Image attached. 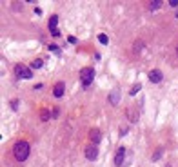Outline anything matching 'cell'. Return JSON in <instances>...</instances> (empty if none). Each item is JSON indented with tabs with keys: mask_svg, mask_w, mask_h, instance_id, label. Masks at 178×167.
I'll return each mask as SVG.
<instances>
[{
	"mask_svg": "<svg viewBox=\"0 0 178 167\" xmlns=\"http://www.w3.org/2000/svg\"><path fill=\"white\" fill-rule=\"evenodd\" d=\"M98 42H100V44H107V42H109V38H107V35H98Z\"/></svg>",
	"mask_w": 178,
	"mask_h": 167,
	"instance_id": "2e32d148",
	"label": "cell"
},
{
	"mask_svg": "<svg viewBox=\"0 0 178 167\" xmlns=\"http://www.w3.org/2000/svg\"><path fill=\"white\" fill-rule=\"evenodd\" d=\"M97 156H98V147L95 143H91L89 147H86V158L87 160H97Z\"/></svg>",
	"mask_w": 178,
	"mask_h": 167,
	"instance_id": "277c9868",
	"label": "cell"
},
{
	"mask_svg": "<svg viewBox=\"0 0 178 167\" xmlns=\"http://www.w3.org/2000/svg\"><path fill=\"white\" fill-rule=\"evenodd\" d=\"M15 71H16V75H18L20 78H31V76H33L31 69H29V67H26L24 64H18V66L15 67Z\"/></svg>",
	"mask_w": 178,
	"mask_h": 167,
	"instance_id": "3957f363",
	"label": "cell"
},
{
	"mask_svg": "<svg viewBox=\"0 0 178 167\" xmlns=\"http://www.w3.org/2000/svg\"><path fill=\"white\" fill-rule=\"evenodd\" d=\"M176 53H178V47H176Z\"/></svg>",
	"mask_w": 178,
	"mask_h": 167,
	"instance_id": "44dd1931",
	"label": "cell"
},
{
	"mask_svg": "<svg viewBox=\"0 0 178 167\" xmlns=\"http://www.w3.org/2000/svg\"><path fill=\"white\" fill-rule=\"evenodd\" d=\"M11 107H13V109H15V111H16V109H18V102H16V100H13V102H11Z\"/></svg>",
	"mask_w": 178,
	"mask_h": 167,
	"instance_id": "ac0fdd59",
	"label": "cell"
},
{
	"mask_svg": "<svg viewBox=\"0 0 178 167\" xmlns=\"http://www.w3.org/2000/svg\"><path fill=\"white\" fill-rule=\"evenodd\" d=\"M56 24H58V16L53 15V16L49 18V31H51V35H53V36H58L60 35V31L56 29Z\"/></svg>",
	"mask_w": 178,
	"mask_h": 167,
	"instance_id": "5b68a950",
	"label": "cell"
},
{
	"mask_svg": "<svg viewBox=\"0 0 178 167\" xmlns=\"http://www.w3.org/2000/svg\"><path fill=\"white\" fill-rule=\"evenodd\" d=\"M124 156H125V149H124V147H120V149L117 151V154H114V165H122Z\"/></svg>",
	"mask_w": 178,
	"mask_h": 167,
	"instance_id": "ba28073f",
	"label": "cell"
},
{
	"mask_svg": "<svg viewBox=\"0 0 178 167\" xmlns=\"http://www.w3.org/2000/svg\"><path fill=\"white\" fill-rule=\"evenodd\" d=\"M47 47H49V49H51V51H53V53H60V51H58V47H56V46H55V44H49V46H47Z\"/></svg>",
	"mask_w": 178,
	"mask_h": 167,
	"instance_id": "e0dca14e",
	"label": "cell"
},
{
	"mask_svg": "<svg viewBox=\"0 0 178 167\" xmlns=\"http://www.w3.org/2000/svg\"><path fill=\"white\" fill-rule=\"evenodd\" d=\"M109 103H111V106H118V103H120V91L118 89H113L109 93Z\"/></svg>",
	"mask_w": 178,
	"mask_h": 167,
	"instance_id": "52a82bcc",
	"label": "cell"
},
{
	"mask_svg": "<svg viewBox=\"0 0 178 167\" xmlns=\"http://www.w3.org/2000/svg\"><path fill=\"white\" fill-rule=\"evenodd\" d=\"M93 78H95V71H93L91 67H84L80 71V80H82V86L87 87L93 84Z\"/></svg>",
	"mask_w": 178,
	"mask_h": 167,
	"instance_id": "7a4b0ae2",
	"label": "cell"
},
{
	"mask_svg": "<svg viewBox=\"0 0 178 167\" xmlns=\"http://www.w3.org/2000/svg\"><path fill=\"white\" fill-rule=\"evenodd\" d=\"M140 89H142V86H140V84H134V86L131 87V91H129V93H131V95H137V93H138Z\"/></svg>",
	"mask_w": 178,
	"mask_h": 167,
	"instance_id": "4fadbf2b",
	"label": "cell"
},
{
	"mask_svg": "<svg viewBox=\"0 0 178 167\" xmlns=\"http://www.w3.org/2000/svg\"><path fill=\"white\" fill-rule=\"evenodd\" d=\"M40 118L44 120V122H46V120H49V118H51V114H49V111H47V109H44V111L40 113Z\"/></svg>",
	"mask_w": 178,
	"mask_h": 167,
	"instance_id": "7c38bea8",
	"label": "cell"
},
{
	"mask_svg": "<svg viewBox=\"0 0 178 167\" xmlns=\"http://www.w3.org/2000/svg\"><path fill=\"white\" fill-rule=\"evenodd\" d=\"M42 64H44V62H42V58H35L33 62H31V69H40Z\"/></svg>",
	"mask_w": 178,
	"mask_h": 167,
	"instance_id": "8fae6325",
	"label": "cell"
},
{
	"mask_svg": "<svg viewBox=\"0 0 178 167\" xmlns=\"http://www.w3.org/2000/svg\"><path fill=\"white\" fill-rule=\"evenodd\" d=\"M162 6V0H153V4H151V11H154V9H158Z\"/></svg>",
	"mask_w": 178,
	"mask_h": 167,
	"instance_id": "5bb4252c",
	"label": "cell"
},
{
	"mask_svg": "<svg viewBox=\"0 0 178 167\" xmlns=\"http://www.w3.org/2000/svg\"><path fill=\"white\" fill-rule=\"evenodd\" d=\"M160 156H162V149H156V153L153 154V158H151V160H153V162H158V160H160Z\"/></svg>",
	"mask_w": 178,
	"mask_h": 167,
	"instance_id": "9a60e30c",
	"label": "cell"
},
{
	"mask_svg": "<svg viewBox=\"0 0 178 167\" xmlns=\"http://www.w3.org/2000/svg\"><path fill=\"white\" fill-rule=\"evenodd\" d=\"M13 154H15V158L18 162L27 160V156H29V143L27 142H16L15 147H13Z\"/></svg>",
	"mask_w": 178,
	"mask_h": 167,
	"instance_id": "6da1fadb",
	"label": "cell"
},
{
	"mask_svg": "<svg viewBox=\"0 0 178 167\" xmlns=\"http://www.w3.org/2000/svg\"><path fill=\"white\" fill-rule=\"evenodd\" d=\"M89 138H91V142H93V143L97 145V143L100 142V138H102V134H100V131H98V129H91V131H89Z\"/></svg>",
	"mask_w": 178,
	"mask_h": 167,
	"instance_id": "9c48e42d",
	"label": "cell"
},
{
	"mask_svg": "<svg viewBox=\"0 0 178 167\" xmlns=\"http://www.w3.org/2000/svg\"><path fill=\"white\" fill-rule=\"evenodd\" d=\"M64 91H66V86H64L62 82H58L56 86H55V89H53V95H55L56 98H60L62 95H64Z\"/></svg>",
	"mask_w": 178,
	"mask_h": 167,
	"instance_id": "30bf717a",
	"label": "cell"
},
{
	"mask_svg": "<svg viewBox=\"0 0 178 167\" xmlns=\"http://www.w3.org/2000/svg\"><path fill=\"white\" fill-rule=\"evenodd\" d=\"M149 82H153V84H160V82H162V71H160V69H153V71H149Z\"/></svg>",
	"mask_w": 178,
	"mask_h": 167,
	"instance_id": "8992f818",
	"label": "cell"
},
{
	"mask_svg": "<svg viewBox=\"0 0 178 167\" xmlns=\"http://www.w3.org/2000/svg\"><path fill=\"white\" fill-rule=\"evenodd\" d=\"M169 4H171L173 7H176V6H178V0H169Z\"/></svg>",
	"mask_w": 178,
	"mask_h": 167,
	"instance_id": "ffe728a7",
	"label": "cell"
},
{
	"mask_svg": "<svg viewBox=\"0 0 178 167\" xmlns=\"http://www.w3.org/2000/svg\"><path fill=\"white\" fill-rule=\"evenodd\" d=\"M120 134L124 136V134H127V127H120Z\"/></svg>",
	"mask_w": 178,
	"mask_h": 167,
	"instance_id": "d6986e66",
	"label": "cell"
}]
</instances>
